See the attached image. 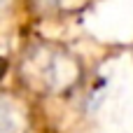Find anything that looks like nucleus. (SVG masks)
Returning <instances> with one entry per match:
<instances>
[{
    "label": "nucleus",
    "instance_id": "nucleus-1",
    "mask_svg": "<svg viewBox=\"0 0 133 133\" xmlns=\"http://www.w3.org/2000/svg\"><path fill=\"white\" fill-rule=\"evenodd\" d=\"M23 129L26 122L21 108L14 101L0 96V133H23Z\"/></svg>",
    "mask_w": 133,
    "mask_h": 133
},
{
    "label": "nucleus",
    "instance_id": "nucleus-2",
    "mask_svg": "<svg viewBox=\"0 0 133 133\" xmlns=\"http://www.w3.org/2000/svg\"><path fill=\"white\" fill-rule=\"evenodd\" d=\"M7 72V63H5V58H0V77Z\"/></svg>",
    "mask_w": 133,
    "mask_h": 133
},
{
    "label": "nucleus",
    "instance_id": "nucleus-3",
    "mask_svg": "<svg viewBox=\"0 0 133 133\" xmlns=\"http://www.w3.org/2000/svg\"><path fill=\"white\" fill-rule=\"evenodd\" d=\"M7 5H9V0H0V16H2V12L7 9Z\"/></svg>",
    "mask_w": 133,
    "mask_h": 133
}]
</instances>
